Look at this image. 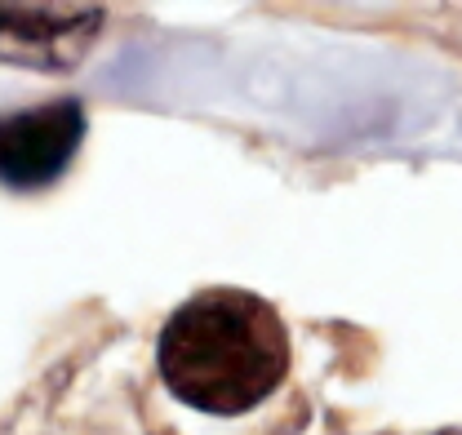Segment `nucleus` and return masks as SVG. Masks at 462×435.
<instances>
[{
	"mask_svg": "<svg viewBox=\"0 0 462 435\" xmlns=\"http://www.w3.org/2000/svg\"><path fill=\"white\" fill-rule=\"evenodd\" d=\"M85 107L76 98H58L32 111L0 116V182L18 191L50 187L67 173L85 143Z\"/></svg>",
	"mask_w": 462,
	"mask_h": 435,
	"instance_id": "f03ea898",
	"label": "nucleus"
},
{
	"mask_svg": "<svg viewBox=\"0 0 462 435\" xmlns=\"http://www.w3.org/2000/svg\"><path fill=\"white\" fill-rule=\"evenodd\" d=\"M289 329L249 289H200L173 307L156 338V369L178 404L240 418L272 400L289 378Z\"/></svg>",
	"mask_w": 462,
	"mask_h": 435,
	"instance_id": "f257e3e1",
	"label": "nucleus"
},
{
	"mask_svg": "<svg viewBox=\"0 0 462 435\" xmlns=\"http://www.w3.org/2000/svg\"><path fill=\"white\" fill-rule=\"evenodd\" d=\"M94 5H5L0 0V62L32 71H76L103 36Z\"/></svg>",
	"mask_w": 462,
	"mask_h": 435,
	"instance_id": "7ed1b4c3",
	"label": "nucleus"
}]
</instances>
